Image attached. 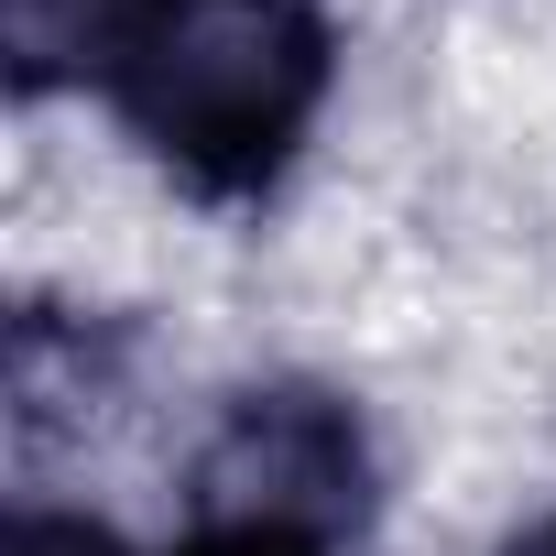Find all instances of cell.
<instances>
[{
  "instance_id": "cell-1",
  "label": "cell",
  "mask_w": 556,
  "mask_h": 556,
  "mask_svg": "<svg viewBox=\"0 0 556 556\" xmlns=\"http://www.w3.org/2000/svg\"><path fill=\"white\" fill-rule=\"evenodd\" d=\"M131 121L207 186L285 164L328 88V34L306 0H142L121 34Z\"/></svg>"
},
{
  "instance_id": "cell-2",
  "label": "cell",
  "mask_w": 556,
  "mask_h": 556,
  "mask_svg": "<svg viewBox=\"0 0 556 556\" xmlns=\"http://www.w3.org/2000/svg\"><path fill=\"white\" fill-rule=\"evenodd\" d=\"M350 480H361V447H350V426H339L328 404H306V393L240 404V426H229L218 458H207L218 523H306V534H317V513H339Z\"/></svg>"
},
{
  "instance_id": "cell-3",
  "label": "cell",
  "mask_w": 556,
  "mask_h": 556,
  "mask_svg": "<svg viewBox=\"0 0 556 556\" xmlns=\"http://www.w3.org/2000/svg\"><path fill=\"white\" fill-rule=\"evenodd\" d=\"M131 12H142V0H0V34H12L23 88H55V77H77V66L121 55Z\"/></svg>"
},
{
  "instance_id": "cell-4",
  "label": "cell",
  "mask_w": 556,
  "mask_h": 556,
  "mask_svg": "<svg viewBox=\"0 0 556 556\" xmlns=\"http://www.w3.org/2000/svg\"><path fill=\"white\" fill-rule=\"evenodd\" d=\"M197 556H317V534L306 523H218Z\"/></svg>"
},
{
  "instance_id": "cell-5",
  "label": "cell",
  "mask_w": 556,
  "mask_h": 556,
  "mask_svg": "<svg viewBox=\"0 0 556 556\" xmlns=\"http://www.w3.org/2000/svg\"><path fill=\"white\" fill-rule=\"evenodd\" d=\"M23 556H121V545L88 523H23Z\"/></svg>"
},
{
  "instance_id": "cell-6",
  "label": "cell",
  "mask_w": 556,
  "mask_h": 556,
  "mask_svg": "<svg viewBox=\"0 0 556 556\" xmlns=\"http://www.w3.org/2000/svg\"><path fill=\"white\" fill-rule=\"evenodd\" d=\"M513 556H556V523H534V534H523V545H513Z\"/></svg>"
}]
</instances>
